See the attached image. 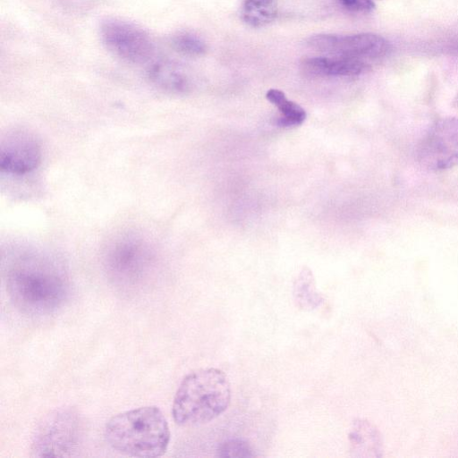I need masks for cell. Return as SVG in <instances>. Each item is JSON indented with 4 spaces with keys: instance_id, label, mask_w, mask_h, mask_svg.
Segmentation results:
<instances>
[{
    "instance_id": "obj_9",
    "label": "cell",
    "mask_w": 458,
    "mask_h": 458,
    "mask_svg": "<svg viewBox=\"0 0 458 458\" xmlns=\"http://www.w3.org/2000/svg\"><path fill=\"white\" fill-rule=\"evenodd\" d=\"M41 160L38 141L24 132H14L0 146V168L14 175H23L37 168Z\"/></svg>"
},
{
    "instance_id": "obj_4",
    "label": "cell",
    "mask_w": 458,
    "mask_h": 458,
    "mask_svg": "<svg viewBox=\"0 0 458 458\" xmlns=\"http://www.w3.org/2000/svg\"><path fill=\"white\" fill-rule=\"evenodd\" d=\"M152 259L147 243L132 235L114 240L105 254L107 273L125 286L134 285L144 279L152 266Z\"/></svg>"
},
{
    "instance_id": "obj_5",
    "label": "cell",
    "mask_w": 458,
    "mask_h": 458,
    "mask_svg": "<svg viewBox=\"0 0 458 458\" xmlns=\"http://www.w3.org/2000/svg\"><path fill=\"white\" fill-rule=\"evenodd\" d=\"M416 157L421 166L433 172L458 165V118L436 121L419 142Z\"/></svg>"
},
{
    "instance_id": "obj_2",
    "label": "cell",
    "mask_w": 458,
    "mask_h": 458,
    "mask_svg": "<svg viewBox=\"0 0 458 458\" xmlns=\"http://www.w3.org/2000/svg\"><path fill=\"white\" fill-rule=\"evenodd\" d=\"M105 437L115 451L132 457L163 455L170 440V430L157 406H143L118 413L105 428Z\"/></svg>"
},
{
    "instance_id": "obj_11",
    "label": "cell",
    "mask_w": 458,
    "mask_h": 458,
    "mask_svg": "<svg viewBox=\"0 0 458 458\" xmlns=\"http://www.w3.org/2000/svg\"><path fill=\"white\" fill-rule=\"evenodd\" d=\"M351 452L354 457L378 456L380 437L376 428L369 421L357 420L353 421L349 432Z\"/></svg>"
},
{
    "instance_id": "obj_7",
    "label": "cell",
    "mask_w": 458,
    "mask_h": 458,
    "mask_svg": "<svg viewBox=\"0 0 458 458\" xmlns=\"http://www.w3.org/2000/svg\"><path fill=\"white\" fill-rule=\"evenodd\" d=\"M307 44L318 52L359 60L382 57L391 48L386 38L372 33L318 34L310 37Z\"/></svg>"
},
{
    "instance_id": "obj_13",
    "label": "cell",
    "mask_w": 458,
    "mask_h": 458,
    "mask_svg": "<svg viewBox=\"0 0 458 458\" xmlns=\"http://www.w3.org/2000/svg\"><path fill=\"white\" fill-rule=\"evenodd\" d=\"M293 297L296 305L307 310L319 307L324 301L323 296L317 291L312 271L307 267L301 270L294 281Z\"/></svg>"
},
{
    "instance_id": "obj_12",
    "label": "cell",
    "mask_w": 458,
    "mask_h": 458,
    "mask_svg": "<svg viewBox=\"0 0 458 458\" xmlns=\"http://www.w3.org/2000/svg\"><path fill=\"white\" fill-rule=\"evenodd\" d=\"M151 81L159 88L172 92H182L188 88V77L178 64L163 61L149 72Z\"/></svg>"
},
{
    "instance_id": "obj_18",
    "label": "cell",
    "mask_w": 458,
    "mask_h": 458,
    "mask_svg": "<svg viewBox=\"0 0 458 458\" xmlns=\"http://www.w3.org/2000/svg\"><path fill=\"white\" fill-rule=\"evenodd\" d=\"M339 2L346 10L353 13H369L376 8L373 0H339Z\"/></svg>"
},
{
    "instance_id": "obj_8",
    "label": "cell",
    "mask_w": 458,
    "mask_h": 458,
    "mask_svg": "<svg viewBox=\"0 0 458 458\" xmlns=\"http://www.w3.org/2000/svg\"><path fill=\"white\" fill-rule=\"evenodd\" d=\"M101 37L115 55L131 63H143L152 52L148 35L136 25L118 19H109L101 26Z\"/></svg>"
},
{
    "instance_id": "obj_17",
    "label": "cell",
    "mask_w": 458,
    "mask_h": 458,
    "mask_svg": "<svg viewBox=\"0 0 458 458\" xmlns=\"http://www.w3.org/2000/svg\"><path fill=\"white\" fill-rule=\"evenodd\" d=\"M217 454L220 457H253L250 445L242 439H231L221 444Z\"/></svg>"
},
{
    "instance_id": "obj_1",
    "label": "cell",
    "mask_w": 458,
    "mask_h": 458,
    "mask_svg": "<svg viewBox=\"0 0 458 458\" xmlns=\"http://www.w3.org/2000/svg\"><path fill=\"white\" fill-rule=\"evenodd\" d=\"M7 294L22 313L41 317L64 306L71 293L70 278L55 257L34 249L11 251L3 260Z\"/></svg>"
},
{
    "instance_id": "obj_14",
    "label": "cell",
    "mask_w": 458,
    "mask_h": 458,
    "mask_svg": "<svg viewBox=\"0 0 458 458\" xmlns=\"http://www.w3.org/2000/svg\"><path fill=\"white\" fill-rule=\"evenodd\" d=\"M277 13L276 0H243L241 8L242 21L254 28L269 24L276 18Z\"/></svg>"
},
{
    "instance_id": "obj_16",
    "label": "cell",
    "mask_w": 458,
    "mask_h": 458,
    "mask_svg": "<svg viewBox=\"0 0 458 458\" xmlns=\"http://www.w3.org/2000/svg\"><path fill=\"white\" fill-rule=\"evenodd\" d=\"M173 44L176 50L188 55H199L206 51L205 42L197 35L183 32L174 38Z\"/></svg>"
},
{
    "instance_id": "obj_3",
    "label": "cell",
    "mask_w": 458,
    "mask_h": 458,
    "mask_svg": "<svg viewBox=\"0 0 458 458\" xmlns=\"http://www.w3.org/2000/svg\"><path fill=\"white\" fill-rule=\"evenodd\" d=\"M231 400L225 374L217 369H200L182 380L174 398L172 414L176 424L197 426L222 414Z\"/></svg>"
},
{
    "instance_id": "obj_15",
    "label": "cell",
    "mask_w": 458,
    "mask_h": 458,
    "mask_svg": "<svg viewBox=\"0 0 458 458\" xmlns=\"http://www.w3.org/2000/svg\"><path fill=\"white\" fill-rule=\"evenodd\" d=\"M266 97L282 114L276 120L278 125L284 127L299 125L305 120L304 109L297 103L288 100L283 91L271 89L267 92Z\"/></svg>"
},
{
    "instance_id": "obj_6",
    "label": "cell",
    "mask_w": 458,
    "mask_h": 458,
    "mask_svg": "<svg viewBox=\"0 0 458 458\" xmlns=\"http://www.w3.org/2000/svg\"><path fill=\"white\" fill-rule=\"evenodd\" d=\"M81 436V422L70 409H60L47 415L34 437L37 456L63 457L74 451Z\"/></svg>"
},
{
    "instance_id": "obj_10",
    "label": "cell",
    "mask_w": 458,
    "mask_h": 458,
    "mask_svg": "<svg viewBox=\"0 0 458 458\" xmlns=\"http://www.w3.org/2000/svg\"><path fill=\"white\" fill-rule=\"evenodd\" d=\"M301 66L304 72L316 76H355L369 69L363 60L340 56L306 58Z\"/></svg>"
}]
</instances>
